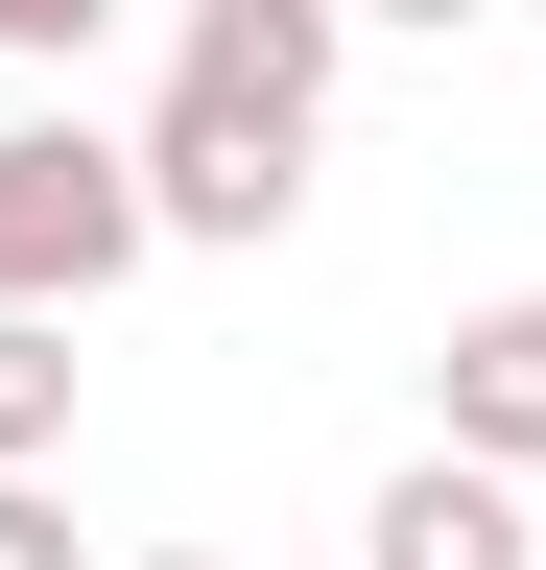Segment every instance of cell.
Returning <instances> with one entry per match:
<instances>
[{
  "instance_id": "obj_1",
  "label": "cell",
  "mask_w": 546,
  "mask_h": 570,
  "mask_svg": "<svg viewBox=\"0 0 546 570\" xmlns=\"http://www.w3.org/2000/svg\"><path fill=\"white\" fill-rule=\"evenodd\" d=\"M143 262H167L143 142L72 119V96H24V119H0V309H96V285H143Z\"/></svg>"
},
{
  "instance_id": "obj_2",
  "label": "cell",
  "mask_w": 546,
  "mask_h": 570,
  "mask_svg": "<svg viewBox=\"0 0 546 570\" xmlns=\"http://www.w3.org/2000/svg\"><path fill=\"white\" fill-rule=\"evenodd\" d=\"M332 71H357V0H167V96H215V119L332 142Z\"/></svg>"
},
{
  "instance_id": "obj_10",
  "label": "cell",
  "mask_w": 546,
  "mask_h": 570,
  "mask_svg": "<svg viewBox=\"0 0 546 570\" xmlns=\"http://www.w3.org/2000/svg\"><path fill=\"white\" fill-rule=\"evenodd\" d=\"M96 570H215V547H96Z\"/></svg>"
},
{
  "instance_id": "obj_7",
  "label": "cell",
  "mask_w": 546,
  "mask_h": 570,
  "mask_svg": "<svg viewBox=\"0 0 546 570\" xmlns=\"http://www.w3.org/2000/svg\"><path fill=\"white\" fill-rule=\"evenodd\" d=\"M96 24L119 0H0V71H96Z\"/></svg>"
},
{
  "instance_id": "obj_11",
  "label": "cell",
  "mask_w": 546,
  "mask_h": 570,
  "mask_svg": "<svg viewBox=\"0 0 546 570\" xmlns=\"http://www.w3.org/2000/svg\"><path fill=\"white\" fill-rule=\"evenodd\" d=\"M523 24H546V0H523Z\"/></svg>"
},
{
  "instance_id": "obj_9",
  "label": "cell",
  "mask_w": 546,
  "mask_h": 570,
  "mask_svg": "<svg viewBox=\"0 0 546 570\" xmlns=\"http://www.w3.org/2000/svg\"><path fill=\"white\" fill-rule=\"evenodd\" d=\"M357 24H428V48H451V24H523V0H357Z\"/></svg>"
},
{
  "instance_id": "obj_8",
  "label": "cell",
  "mask_w": 546,
  "mask_h": 570,
  "mask_svg": "<svg viewBox=\"0 0 546 570\" xmlns=\"http://www.w3.org/2000/svg\"><path fill=\"white\" fill-rule=\"evenodd\" d=\"M0 570H96V547H72V499H48V475H0Z\"/></svg>"
},
{
  "instance_id": "obj_5",
  "label": "cell",
  "mask_w": 546,
  "mask_h": 570,
  "mask_svg": "<svg viewBox=\"0 0 546 570\" xmlns=\"http://www.w3.org/2000/svg\"><path fill=\"white\" fill-rule=\"evenodd\" d=\"M428 428H451V452H499V475H546V285L451 309V356H428Z\"/></svg>"
},
{
  "instance_id": "obj_4",
  "label": "cell",
  "mask_w": 546,
  "mask_h": 570,
  "mask_svg": "<svg viewBox=\"0 0 546 570\" xmlns=\"http://www.w3.org/2000/svg\"><path fill=\"white\" fill-rule=\"evenodd\" d=\"M357 570H546V523H523L499 452H451V428H428V452L357 499Z\"/></svg>"
},
{
  "instance_id": "obj_6",
  "label": "cell",
  "mask_w": 546,
  "mask_h": 570,
  "mask_svg": "<svg viewBox=\"0 0 546 570\" xmlns=\"http://www.w3.org/2000/svg\"><path fill=\"white\" fill-rule=\"evenodd\" d=\"M0 475H72V309H0Z\"/></svg>"
},
{
  "instance_id": "obj_3",
  "label": "cell",
  "mask_w": 546,
  "mask_h": 570,
  "mask_svg": "<svg viewBox=\"0 0 546 570\" xmlns=\"http://www.w3.org/2000/svg\"><path fill=\"white\" fill-rule=\"evenodd\" d=\"M143 214H167L190 262H261V238L309 214V142H286V119H215V96H167V119H143Z\"/></svg>"
}]
</instances>
